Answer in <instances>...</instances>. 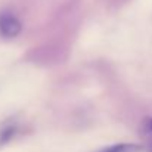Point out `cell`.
<instances>
[{"mask_svg": "<svg viewBox=\"0 0 152 152\" xmlns=\"http://www.w3.org/2000/svg\"><path fill=\"white\" fill-rule=\"evenodd\" d=\"M22 30L21 21L12 13H0V36L6 39L16 37Z\"/></svg>", "mask_w": 152, "mask_h": 152, "instance_id": "1", "label": "cell"}, {"mask_svg": "<svg viewBox=\"0 0 152 152\" xmlns=\"http://www.w3.org/2000/svg\"><path fill=\"white\" fill-rule=\"evenodd\" d=\"M140 136H142L145 148L149 152H152V117L143 120L140 126Z\"/></svg>", "mask_w": 152, "mask_h": 152, "instance_id": "2", "label": "cell"}, {"mask_svg": "<svg viewBox=\"0 0 152 152\" xmlns=\"http://www.w3.org/2000/svg\"><path fill=\"white\" fill-rule=\"evenodd\" d=\"M140 149H142V146L136 145V143H118V145L108 146L99 152H139Z\"/></svg>", "mask_w": 152, "mask_h": 152, "instance_id": "3", "label": "cell"}]
</instances>
